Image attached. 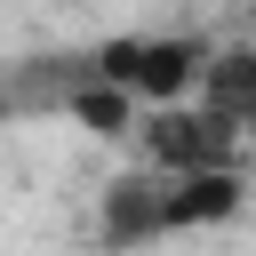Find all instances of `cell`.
<instances>
[{"mask_svg": "<svg viewBox=\"0 0 256 256\" xmlns=\"http://www.w3.org/2000/svg\"><path fill=\"white\" fill-rule=\"evenodd\" d=\"M136 144H144V168H160V176H200V168H232L240 128L216 120L208 104H168V112H144V120H136Z\"/></svg>", "mask_w": 256, "mask_h": 256, "instance_id": "obj_2", "label": "cell"}, {"mask_svg": "<svg viewBox=\"0 0 256 256\" xmlns=\"http://www.w3.org/2000/svg\"><path fill=\"white\" fill-rule=\"evenodd\" d=\"M88 72L120 96H136L144 112H168L184 96H200V72H208V40L192 32H120L88 56Z\"/></svg>", "mask_w": 256, "mask_h": 256, "instance_id": "obj_1", "label": "cell"}, {"mask_svg": "<svg viewBox=\"0 0 256 256\" xmlns=\"http://www.w3.org/2000/svg\"><path fill=\"white\" fill-rule=\"evenodd\" d=\"M96 240L112 256H136V248H160L168 240V176L160 168H128L104 184L96 200Z\"/></svg>", "mask_w": 256, "mask_h": 256, "instance_id": "obj_3", "label": "cell"}, {"mask_svg": "<svg viewBox=\"0 0 256 256\" xmlns=\"http://www.w3.org/2000/svg\"><path fill=\"white\" fill-rule=\"evenodd\" d=\"M248 200L240 168H200V176H168V240L176 232H208V224H232Z\"/></svg>", "mask_w": 256, "mask_h": 256, "instance_id": "obj_4", "label": "cell"}, {"mask_svg": "<svg viewBox=\"0 0 256 256\" xmlns=\"http://www.w3.org/2000/svg\"><path fill=\"white\" fill-rule=\"evenodd\" d=\"M64 112H72V120H80L88 136H128V128L144 120V104H136V96H120V88H104L96 72H80V80H72Z\"/></svg>", "mask_w": 256, "mask_h": 256, "instance_id": "obj_6", "label": "cell"}, {"mask_svg": "<svg viewBox=\"0 0 256 256\" xmlns=\"http://www.w3.org/2000/svg\"><path fill=\"white\" fill-rule=\"evenodd\" d=\"M216 120H232L240 136L256 128V48H208V72H200V96Z\"/></svg>", "mask_w": 256, "mask_h": 256, "instance_id": "obj_5", "label": "cell"}]
</instances>
